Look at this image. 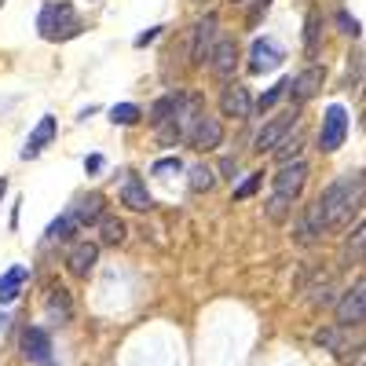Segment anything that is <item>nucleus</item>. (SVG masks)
<instances>
[{
	"label": "nucleus",
	"instance_id": "nucleus-9",
	"mask_svg": "<svg viewBox=\"0 0 366 366\" xmlns=\"http://www.w3.org/2000/svg\"><path fill=\"white\" fill-rule=\"evenodd\" d=\"M220 110H224V117L246 121V117L253 114V96H249V88L238 84V81L224 84V92H220Z\"/></svg>",
	"mask_w": 366,
	"mask_h": 366
},
{
	"label": "nucleus",
	"instance_id": "nucleus-13",
	"mask_svg": "<svg viewBox=\"0 0 366 366\" xmlns=\"http://www.w3.org/2000/svg\"><path fill=\"white\" fill-rule=\"evenodd\" d=\"M217 29H220V19H217V15H205V19L194 26V48H191V63H194V66H202L205 59H209L212 44H217Z\"/></svg>",
	"mask_w": 366,
	"mask_h": 366
},
{
	"label": "nucleus",
	"instance_id": "nucleus-21",
	"mask_svg": "<svg viewBox=\"0 0 366 366\" xmlns=\"http://www.w3.org/2000/svg\"><path fill=\"white\" fill-rule=\"evenodd\" d=\"M99 238H103V246H121L125 242V224L117 217H99Z\"/></svg>",
	"mask_w": 366,
	"mask_h": 366
},
{
	"label": "nucleus",
	"instance_id": "nucleus-31",
	"mask_svg": "<svg viewBox=\"0 0 366 366\" xmlns=\"http://www.w3.org/2000/svg\"><path fill=\"white\" fill-rule=\"evenodd\" d=\"M48 308H51V312H59V315L66 319V315H70V300H66V293H63V290H51V300H48Z\"/></svg>",
	"mask_w": 366,
	"mask_h": 366
},
{
	"label": "nucleus",
	"instance_id": "nucleus-10",
	"mask_svg": "<svg viewBox=\"0 0 366 366\" xmlns=\"http://www.w3.org/2000/svg\"><path fill=\"white\" fill-rule=\"evenodd\" d=\"M362 319H366V286L355 282L337 304V326L348 330V326H359Z\"/></svg>",
	"mask_w": 366,
	"mask_h": 366
},
{
	"label": "nucleus",
	"instance_id": "nucleus-29",
	"mask_svg": "<svg viewBox=\"0 0 366 366\" xmlns=\"http://www.w3.org/2000/svg\"><path fill=\"white\" fill-rule=\"evenodd\" d=\"M150 172H154L158 179H169V176H179V172H183V162H179V158H158Z\"/></svg>",
	"mask_w": 366,
	"mask_h": 366
},
{
	"label": "nucleus",
	"instance_id": "nucleus-3",
	"mask_svg": "<svg viewBox=\"0 0 366 366\" xmlns=\"http://www.w3.org/2000/svg\"><path fill=\"white\" fill-rule=\"evenodd\" d=\"M348 129H352L348 110H345L341 103H330L326 114H322V125H319V150H322V154H333V150H341L345 139H348Z\"/></svg>",
	"mask_w": 366,
	"mask_h": 366
},
{
	"label": "nucleus",
	"instance_id": "nucleus-23",
	"mask_svg": "<svg viewBox=\"0 0 366 366\" xmlns=\"http://www.w3.org/2000/svg\"><path fill=\"white\" fill-rule=\"evenodd\" d=\"M176 99H179V96L172 92V96H162V99H158L154 107H150V125L158 129L162 121H169V117H172V110H176Z\"/></svg>",
	"mask_w": 366,
	"mask_h": 366
},
{
	"label": "nucleus",
	"instance_id": "nucleus-2",
	"mask_svg": "<svg viewBox=\"0 0 366 366\" xmlns=\"http://www.w3.org/2000/svg\"><path fill=\"white\" fill-rule=\"evenodd\" d=\"M37 29H41L44 41H70V37L81 34V19H77L70 0H51V4L41 8Z\"/></svg>",
	"mask_w": 366,
	"mask_h": 366
},
{
	"label": "nucleus",
	"instance_id": "nucleus-1",
	"mask_svg": "<svg viewBox=\"0 0 366 366\" xmlns=\"http://www.w3.org/2000/svg\"><path fill=\"white\" fill-rule=\"evenodd\" d=\"M362 202V176L359 172H345L330 183V187L319 194L315 202V212L322 220V231L330 227H345L352 220V209Z\"/></svg>",
	"mask_w": 366,
	"mask_h": 366
},
{
	"label": "nucleus",
	"instance_id": "nucleus-36",
	"mask_svg": "<svg viewBox=\"0 0 366 366\" xmlns=\"http://www.w3.org/2000/svg\"><path fill=\"white\" fill-rule=\"evenodd\" d=\"M84 169H88V172H99V169H103V158H99V154H92V158L84 162Z\"/></svg>",
	"mask_w": 366,
	"mask_h": 366
},
{
	"label": "nucleus",
	"instance_id": "nucleus-37",
	"mask_svg": "<svg viewBox=\"0 0 366 366\" xmlns=\"http://www.w3.org/2000/svg\"><path fill=\"white\" fill-rule=\"evenodd\" d=\"M4 194H8V179H4V176H0V198H4Z\"/></svg>",
	"mask_w": 366,
	"mask_h": 366
},
{
	"label": "nucleus",
	"instance_id": "nucleus-14",
	"mask_svg": "<svg viewBox=\"0 0 366 366\" xmlns=\"http://www.w3.org/2000/svg\"><path fill=\"white\" fill-rule=\"evenodd\" d=\"M205 63H209V70L217 74L220 81H227V77L234 74V66H238V44H234V41H217Z\"/></svg>",
	"mask_w": 366,
	"mask_h": 366
},
{
	"label": "nucleus",
	"instance_id": "nucleus-12",
	"mask_svg": "<svg viewBox=\"0 0 366 366\" xmlns=\"http://www.w3.org/2000/svg\"><path fill=\"white\" fill-rule=\"evenodd\" d=\"M59 136V125H55V117L51 114H44L41 121H37V129L29 132V139H26V147H22V162H34V158H41L44 154V147L51 143Z\"/></svg>",
	"mask_w": 366,
	"mask_h": 366
},
{
	"label": "nucleus",
	"instance_id": "nucleus-6",
	"mask_svg": "<svg viewBox=\"0 0 366 366\" xmlns=\"http://www.w3.org/2000/svg\"><path fill=\"white\" fill-rule=\"evenodd\" d=\"M282 59H286V51H282L279 41L257 37L253 48H249V63H246V66H249V74H271V70L282 66Z\"/></svg>",
	"mask_w": 366,
	"mask_h": 366
},
{
	"label": "nucleus",
	"instance_id": "nucleus-18",
	"mask_svg": "<svg viewBox=\"0 0 366 366\" xmlns=\"http://www.w3.org/2000/svg\"><path fill=\"white\" fill-rule=\"evenodd\" d=\"M121 205H129L132 212H147L150 205H154V198L147 194V183L139 176H129L125 187H121Z\"/></svg>",
	"mask_w": 366,
	"mask_h": 366
},
{
	"label": "nucleus",
	"instance_id": "nucleus-5",
	"mask_svg": "<svg viewBox=\"0 0 366 366\" xmlns=\"http://www.w3.org/2000/svg\"><path fill=\"white\" fill-rule=\"evenodd\" d=\"M322 81H326V70H322L319 63H312L308 70H300L297 77H290L286 96L293 99V107H300V103H308V99L319 96V92H322Z\"/></svg>",
	"mask_w": 366,
	"mask_h": 366
},
{
	"label": "nucleus",
	"instance_id": "nucleus-16",
	"mask_svg": "<svg viewBox=\"0 0 366 366\" xmlns=\"http://www.w3.org/2000/svg\"><path fill=\"white\" fill-rule=\"evenodd\" d=\"M26 282H29V267L26 264H11L4 274H0V304H15Z\"/></svg>",
	"mask_w": 366,
	"mask_h": 366
},
{
	"label": "nucleus",
	"instance_id": "nucleus-38",
	"mask_svg": "<svg viewBox=\"0 0 366 366\" xmlns=\"http://www.w3.org/2000/svg\"><path fill=\"white\" fill-rule=\"evenodd\" d=\"M231 4H246V0H231Z\"/></svg>",
	"mask_w": 366,
	"mask_h": 366
},
{
	"label": "nucleus",
	"instance_id": "nucleus-39",
	"mask_svg": "<svg viewBox=\"0 0 366 366\" xmlns=\"http://www.w3.org/2000/svg\"><path fill=\"white\" fill-rule=\"evenodd\" d=\"M4 322H8V319H4V315H0V326H4Z\"/></svg>",
	"mask_w": 366,
	"mask_h": 366
},
{
	"label": "nucleus",
	"instance_id": "nucleus-32",
	"mask_svg": "<svg viewBox=\"0 0 366 366\" xmlns=\"http://www.w3.org/2000/svg\"><path fill=\"white\" fill-rule=\"evenodd\" d=\"M359 253H362V224L352 231V242H348V249H345V260H359Z\"/></svg>",
	"mask_w": 366,
	"mask_h": 366
},
{
	"label": "nucleus",
	"instance_id": "nucleus-17",
	"mask_svg": "<svg viewBox=\"0 0 366 366\" xmlns=\"http://www.w3.org/2000/svg\"><path fill=\"white\" fill-rule=\"evenodd\" d=\"M70 217H74V224L77 227H88V224H96L99 217H103V194H84V198H77L74 202V209H70Z\"/></svg>",
	"mask_w": 366,
	"mask_h": 366
},
{
	"label": "nucleus",
	"instance_id": "nucleus-27",
	"mask_svg": "<svg viewBox=\"0 0 366 366\" xmlns=\"http://www.w3.org/2000/svg\"><path fill=\"white\" fill-rule=\"evenodd\" d=\"M212 183H217V179H212V169H209V165H194V169H191V191H194V194L209 191Z\"/></svg>",
	"mask_w": 366,
	"mask_h": 366
},
{
	"label": "nucleus",
	"instance_id": "nucleus-26",
	"mask_svg": "<svg viewBox=\"0 0 366 366\" xmlns=\"http://www.w3.org/2000/svg\"><path fill=\"white\" fill-rule=\"evenodd\" d=\"M286 88H290V77H282V81H279V84H271V88H267V92H264V96H260V99H257V110H260V114H264V110H271V107H274V103H279V99H282V96H286Z\"/></svg>",
	"mask_w": 366,
	"mask_h": 366
},
{
	"label": "nucleus",
	"instance_id": "nucleus-22",
	"mask_svg": "<svg viewBox=\"0 0 366 366\" xmlns=\"http://www.w3.org/2000/svg\"><path fill=\"white\" fill-rule=\"evenodd\" d=\"M139 117H143V110H139L136 103H117V107H110V121H114V125H136Z\"/></svg>",
	"mask_w": 366,
	"mask_h": 366
},
{
	"label": "nucleus",
	"instance_id": "nucleus-20",
	"mask_svg": "<svg viewBox=\"0 0 366 366\" xmlns=\"http://www.w3.org/2000/svg\"><path fill=\"white\" fill-rule=\"evenodd\" d=\"M319 44H322V15L312 11L308 22H304V55L315 59L319 55Z\"/></svg>",
	"mask_w": 366,
	"mask_h": 366
},
{
	"label": "nucleus",
	"instance_id": "nucleus-8",
	"mask_svg": "<svg viewBox=\"0 0 366 366\" xmlns=\"http://www.w3.org/2000/svg\"><path fill=\"white\" fill-rule=\"evenodd\" d=\"M187 143L194 147V150H217L220 143H224V125L217 117H209L205 110L194 117V125H191V132H187Z\"/></svg>",
	"mask_w": 366,
	"mask_h": 366
},
{
	"label": "nucleus",
	"instance_id": "nucleus-34",
	"mask_svg": "<svg viewBox=\"0 0 366 366\" xmlns=\"http://www.w3.org/2000/svg\"><path fill=\"white\" fill-rule=\"evenodd\" d=\"M337 22H341V29H345L348 37H359V22H355L348 11H341V15H337Z\"/></svg>",
	"mask_w": 366,
	"mask_h": 366
},
{
	"label": "nucleus",
	"instance_id": "nucleus-19",
	"mask_svg": "<svg viewBox=\"0 0 366 366\" xmlns=\"http://www.w3.org/2000/svg\"><path fill=\"white\" fill-rule=\"evenodd\" d=\"M297 242L300 246H312V242L322 234V220H319V212H315V202L312 205H304V212H300V220H297Z\"/></svg>",
	"mask_w": 366,
	"mask_h": 366
},
{
	"label": "nucleus",
	"instance_id": "nucleus-4",
	"mask_svg": "<svg viewBox=\"0 0 366 366\" xmlns=\"http://www.w3.org/2000/svg\"><path fill=\"white\" fill-rule=\"evenodd\" d=\"M297 117H300V107H293V110H282V114H274L267 125L257 132V139H253V150L257 154H264V150H274L279 147L293 129H297Z\"/></svg>",
	"mask_w": 366,
	"mask_h": 366
},
{
	"label": "nucleus",
	"instance_id": "nucleus-24",
	"mask_svg": "<svg viewBox=\"0 0 366 366\" xmlns=\"http://www.w3.org/2000/svg\"><path fill=\"white\" fill-rule=\"evenodd\" d=\"M300 136H286L279 147H274V158H279V165H286V162H297L300 158Z\"/></svg>",
	"mask_w": 366,
	"mask_h": 366
},
{
	"label": "nucleus",
	"instance_id": "nucleus-11",
	"mask_svg": "<svg viewBox=\"0 0 366 366\" xmlns=\"http://www.w3.org/2000/svg\"><path fill=\"white\" fill-rule=\"evenodd\" d=\"M22 352H26V359L34 362V366H55V359H51V337H48V330H41V326H29L22 333Z\"/></svg>",
	"mask_w": 366,
	"mask_h": 366
},
{
	"label": "nucleus",
	"instance_id": "nucleus-7",
	"mask_svg": "<svg viewBox=\"0 0 366 366\" xmlns=\"http://www.w3.org/2000/svg\"><path fill=\"white\" fill-rule=\"evenodd\" d=\"M304 183H308V165H304L300 158H297V162H286L279 172L271 176L274 194H279V198H290V202L304 191Z\"/></svg>",
	"mask_w": 366,
	"mask_h": 366
},
{
	"label": "nucleus",
	"instance_id": "nucleus-25",
	"mask_svg": "<svg viewBox=\"0 0 366 366\" xmlns=\"http://www.w3.org/2000/svg\"><path fill=\"white\" fill-rule=\"evenodd\" d=\"M77 231V224H74V217L70 212H63V217H59L51 227H48V242H66L70 234Z\"/></svg>",
	"mask_w": 366,
	"mask_h": 366
},
{
	"label": "nucleus",
	"instance_id": "nucleus-15",
	"mask_svg": "<svg viewBox=\"0 0 366 366\" xmlns=\"http://www.w3.org/2000/svg\"><path fill=\"white\" fill-rule=\"evenodd\" d=\"M96 260H99L96 242H77V246L70 249V257H66V267H70L74 279H88V274L96 271Z\"/></svg>",
	"mask_w": 366,
	"mask_h": 366
},
{
	"label": "nucleus",
	"instance_id": "nucleus-28",
	"mask_svg": "<svg viewBox=\"0 0 366 366\" xmlns=\"http://www.w3.org/2000/svg\"><path fill=\"white\" fill-rule=\"evenodd\" d=\"M260 183H264V172H249V176L242 179L238 187H234V202H246L249 194H257V187H260Z\"/></svg>",
	"mask_w": 366,
	"mask_h": 366
},
{
	"label": "nucleus",
	"instance_id": "nucleus-35",
	"mask_svg": "<svg viewBox=\"0 0 366 366\" xmlns=\"http://www.w3.org/2000/svg\"><path fill=\"white\" fill-rule=\"evenodd\" d=\"M158 34H162V26H150V29H147V34H139V37H136V48H147V44H150V41H154Z\"/></svg>",
	"mask_w": 366,
	"mask_h": 366
},
{
	"label": "nucleus",
	"instance_id": "nucleus-30",
	"mask_svg": "<svg viewBox=\"0 0 366 366\" xmlns=\"http://www.w3.org/2000/svg\"><path fill=\"white\" fill-rule=\"evenodd\" d=\"M290 205H293L290 198H279V194H274V198L267 202V217H271L274 224H282V220L290 217Z\"/></svg>",
	"mask_w": 366,
	"mask_h": 366
},
{
	"label": "nucleus",
	"instance_id": "nucleus-33",
	"mask_svg": "<svg viewBox=\"0 0 366 366\" xmlns=\"http://www.w3.org/2000/svg\"><path fill=\"white\" fill-rule=\"evenodd\" d=\"M267 11H271V0H257V4L249 8V19H246V22H249V29H257V26H260V19H264Z\"/></svg>",
	"mask_w": 366,
	"mask_h": 366
}]
</instances>
